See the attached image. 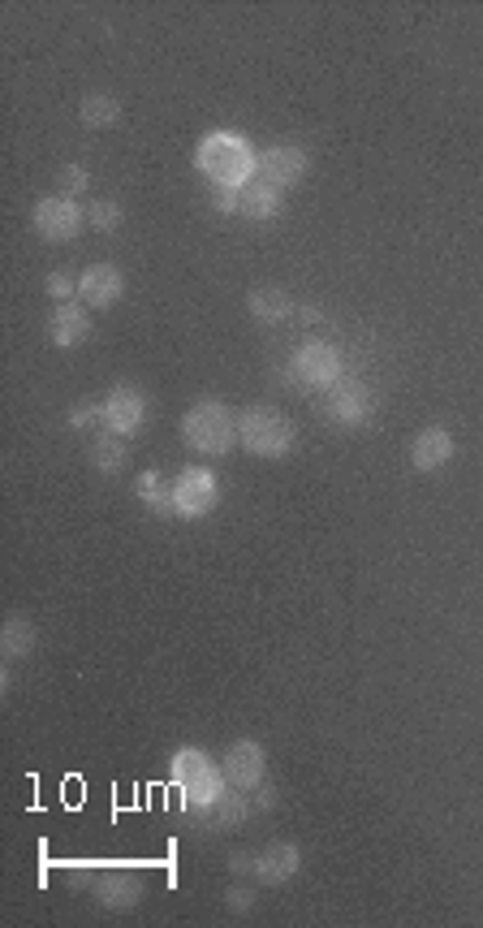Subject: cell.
Masks as SVG:
<instances>
[{"mask_svg": "<svg viewBox=\"0 0 483 928\" xmlns=\"http://www.w3.org/2000/svg\"><path fill=\"white\" fill-rule=\"evenodd\" d=\"M255 165H259V152L238 130H212L194 148V169L212 186H225V190H242V186L255 182Z\"/></svg>", "mask_w": 483, "mask_h": 928, "instance_id": "1", "label": "cell"}, {"mask_svg": "<svg viewBox=\"0 0 483 928\" xmlns=\"http://www.w3.org/2000/svg\"><path fill=\"white\" fill-rule=\"evenodd\" d=\"M181 441L186 449L194 454H207V458H220L238 445V415L216 402V397H199L186 415H181Z\"/></svg>", "mask_w": 483, "mask_h": 928, "instance_id": "2", "label": "cell"}, {"mask_svg": "<svg viewBox=\"0 0 483 928\" xmlns=\"http://www.w3.org/2000/svg\"><path fill=\"white\" fill-rule=\"evenodd\" d=\"M168 773H173L181 799H186L194 812H207V808L229 790L225 768H220L207 751H199V747H181V751L168 760Z\"/></svg>", "mask_w": 483, "mask_h": 928, "instance_id": "3", "label": "cell"}, {"mask_svg": "<svg viewBox=\"0 0 483 928\" xmlns=\"http://www.w3.org/2000/svg\"><path fill=\"white\" fill-rule=\"evenodd\" d=\"M238 441L255 458H285L294 449V419L277 406H246L238 415Z\"/></svg>", "mask_w": 483, "mask_h": 928, "instance_id": "4", "label": "cell"}, {"mask_svg": "<svg viewBox=\"0 0 483 928\" xmlns=\"http://www.w3.org/2000/svg\"><path fill=\"white\" fill-rule=\"evenodd\" d=\"M216 501H220V484H216V475H212L207 467H186V471H177V480H173V514H177V519L194 523V519L212 514Z\"/></svg>", "mask_w": 483, "mask_h": 928, "instance_id": "5", "label": "cell"}, {"mask_svg": "<svg viewBox=\"0 0 483 928\" xmlns=\"http://www.w3.org/2000/svg\"><path fill=\"white\" fill-rule=\"evenodd\" d=\"M30 225H35V233L48 238V242H74V238L82 233V225H87V207H82L78 199L48 194V199L35 203Z\"/></svg>", "mask_w": 483, "mask_h": 928, "instance_id": "6", "label": "cell"}, {"mask_svg": "<svg viewBox=\"0 0 483 928\" xmlns=\"http://www.w3.org/2000/svg\"><path fill=\"white\" fill-rule=\"evenodd\" d=\"M290 371H294V380L298 384H307V389H332V384H341V376H345V359H341V351L332 346V342H303L298 351H294V359H290Z\"/></svg>", "mask_w": 483, "mask_h": 928, "instance_id": "7", "label": "cell"}, {"mask_svg": "<svg viewBox=\"0 0 483 928\" xmlns=\"http://www.w3.org/2000/svg\"><path fill=\"white\" fill-rule=\"evenodd\" d=\"M307 165H312V156H307L303 148H294V143H277V148L259 152L255 182L272 186V190H290V186H298L303 178H307Z\"/></svg>", "mask_w": 483, "mask_h": 928, "instance_id": "8", "label": "cell"}, {"mask_svg": "<svg viewBox=\"0 0 483 928\" xmlns=\"http://www.w3.org/2000/svg\"><path fill=\"white\" fill-rule=\"evenodd\" d=\"M148 419V397L135 389V384H117L104 402H100V428L104 432H117V436H130L139 432Z\"/></svg>", "mask_w": 483, "mask_h": 928, "instance_id": "9", "label": "cell"}, {"mask_svg": "<svg viewBox=\"0 0 483 928\" xmlns=\"http://www.w3.org/2000/svg\"><path fill=\"white\" fill-rule=\"evenodd\" d=\"M220 768H225V781H229V786L255 790V786H264V777H268V755H264V747L255 739H238V742H229Z\"/></svg>", "mask_w": 483, "mask_h": 928, "instance_id": "10", "label": "cell"}, {"mask_svg": "<svg viewBox=\"0 0 483 928\" xmlns=\"http://www.w3.org/2000/svg\"><path fill=\"white\" fill-rule=\"evenodd\" d=\"M122 294H126L122 268H113V264H91V268H82V277H78V303L109 312V307L122 303Z\"/></svg>", "mask_w": 483, "mask_h": 928, "instance_id": "11", "label": "cell"}, {"mask_svg": "<svg viewBox=\"0 0 483 928\" xmlns=\"http://www.w3.org/2000/svg\"><path fill=\"white\" fill-rule=\"evenodd\" d=\"M91 338V316H87V303H56L52 316H48V342L61 346V351H74Z\"/></svg>", "mask_w": 483, "mask_h": 928, "instance_id": "12", "label": "cell"}, {"mask_svg": "<svg viewBox=\"0 0 483 928\" xmlns=\"http://www.w3.org/2000/svg\"><path fill=\"white\" fill-rule=\"evenodd\" d=\"M458 454V441H454V432L449 428H441V423H432V428H423L419 436H415V445H410V462H415V471H441L449 458Z\"/></svg>", "mask_w": 483, "mask_h": 928, "instance_id": "13", "label": "cell"}, {"mask_svg": "<svg viewBox=\"0 0 483 928\" xmlns=\"http://www.w3.org/2000/svg\"><path fill=\"white\" fill-rule=\"evenodd\" d=\"M298 868H303L298 842H272V847H264V851L255 855V877H259L264 886H285V881H294Z\"/></svg>", "mask_w": 483, "mask_h": 928, "instance_id": "14", "label": "cell"}, {"mask_svg": "<svg viewBox=\"0 0 483 928\" xmlns=\"http://www.w3.org/2000/svg\"><path fill=\"white\" fill-rule=\"evenodd\" d=\"M328 410H332V419H336V423H345V428L367 423V415H371V393H367V384H358V380H341V384H332Z\"/></svg>", "mask_w": 483, "mask_h": 928, "instance_id": "15", "label": "cell"}, {"mask_svg": "<svg viewBox=\"0 0 483 928\" xmlns=\"http://www.w3.org/2000/svg\"><path fill=\"white\" fill-rule=\"evenodd\" d=\"M96 899H100L109 912H130V907H139V899H143V881H139L135 873H104V877L96 881Z\"/></svg>", "mask_w": 483, "mask_h": 928, "instance_id": "16", "label": "cell"}, {"mask_svg": "<svg viewBox=\"0 0 483 928\" xmlns=\"http://www.w3.org/2000/svg\"><path fill=\"white\" fill-rule=\"evenodd\" d=\"M91 462H96V471H104V475H122V471L130 467V441L100 428V436L91 441Z\"/></svg>", "mask_w": 483, "mask_h": 928, "instance_id": "17", "label": "cell"}, {"mask_svg": "<svg viewBox=\"0 0 483 928\" xmlns=\"http://www.w3.org/2000/svg\"><path fill=\"white\" fill-rule=\"evenodd\" d=\"M207 812H212V816H207V825H212V829H233V825H242V821L255 812V803H251V790L229 786V790H225Z\"/></svg>", "mask_w": 483, "mask_h": 928, "instance_id": "18", "label": "cell"}, {"mask_svg": "<svg viewBox=\"0 0 483 928\" xmlns=\"http://www.w3.org/2000/svg\"><path fill=\"white\" fill-rule=\"evenodd\" d=\"M281 207H285L281 190H272L264 182L242 186V216L246 220H272V216H281Z\"/></svg>", "mask_w": 483, "mask_h": 928, "instance_id": "19", "label": "cell"}, {"mask_svg": "<svg viewBox=\"0 0 483 928\" xmlns=\"http://www.w3.org/2000/svg\"><path fill=\"white\" fill-rule=\"evenodd\" d=\"M246 312H251V320H259V325H281L294 307H290V294H285V290L264 285V290H255V294L246 298Z\"/></svg>", "mask_w": 483, "mask_h": 928, "instance_id": "20", "label": "cell"}, {"mask_svg": "<svg viewBox=\"0 0 483 928\" xmlns=\"http://www.w3.org/2000/svg\"><path fill=\"white\" fill-rule=\"evenodd\" d=\"M78 122H82L87 130H113V126L122 122V104H117L113 96H87V100L78 104Z\"/></svg>", "mask_w": 483, "mask_h": 928, "instance_id": "21", "label": "cell"}, {"mask_svg": "<svg viewBox=\"0 0 483 928\" xmlns=\"http://www.w3.org/2000/svg\"><path fill=\"white\" fill-rule=\"evenodd\" d=\"M35 626H30V618H4V626H0V652L4 657H26L30 648H35Z\"/></svg>", "mask_w": 483, "mask_h": 928, "instance_id": "22", "label": "cell"}, {"mask_svg": "<svg viewBox=\"0 0 483 928\" xmlns=\"http://www.w3.org/2000/svg\"><path fill=\"white\" fill-rule=\"evenodd\" d=\"M139 497H143V506H148V510H156V514H173V484L164 480L161 471H148V475L139 480Z\"/></svg>", "mask_w": 483, "mask_h": 928, "instance_id": "23", "label": "cell"}, {"mask_svg": "<svg viewBox=\"0 0 483 928\" xmlns=\"http://www.w3.org/2000/svg\"><path fill=\"white\" fill-rule=\"evenodd\" d=\"M122 220H126V212H122V203H117V199H96V203L87 207V225H91V229H100V233H117V229H122Z\"/></svg>", "mask_w": 483, "mask_h": 928, "instance_id": "24", "label": "cell"}, {"mask_svg": "<svg viewBox=\"0 0 483 928\" xmlns=\"http://www.w3.org/2000/svg\"><path fill=\"white\" fill-rule=\"evenodd\" d=\"M87 186H91V174H87L82 165H65V169L56 174V190H61L65 199H78Z\"/></svg>", "mask_w": 483, "mask_h": 928, "instance_id": "25", "label": "cell"}, {"mask_svg": "<svg viewBox=\"0 0 483 928\" xmlns=\"http://www.w3.org/2000/svg\"><path fill=\"white\" fill-rule=\"evenodd\" d=\"M43 290H48V298H56V303H74V294H78V281H74L69 272H48Z\"/></svg>", "mask_w": 483, "mask_h": 928, "instance_id": "26", "label": "cell"}, {"mask_svg": "<svg viewBox=\"0 0 483 928\" xmlns=\"http://www.w3.org/2000/svg\"><path fill=\"white\" fill-rule=\"evenodd\" d=\"M212 207H216L220 216H233V212H242V190H225V186H216V194H212Z\"/></svg>", "mask_w": 483, "mask_h": 928, "instance_id": "27", "label": "cell"}, {"mask_svg": "<svg viewBox=\"0 0 483 928\" xmlns=\"http://www.w3.org/2000/svg\"><path fill=\"white\" fill-rule=\"evenodd\" d=\"M69 423H74L78 432H82V428H96V423H100V402H82V406H74Z\"/></svg>", "mask_w": 483, "mask_h": 928, "instance_id": "28", "label": "cell"}, {"mask_svg": "<svg viewBox=\"0 0 483 928\" xmlns=\"http://www.w3.org/2000/svg\"><path fill=\"white\" fill-rule=\"evenodd\" d=\"M251 794H255V799H251V803H255V812H272V808H277V790H272L268 781H264V786H255Z\"/></svg>", "mask_w": 483, "mask_h": 928, "instance_id": "29", "label": "cell"}, {"mask_svg": "<svg viewBox=\"0 0 483 928\" xmlns=\"http://www.w3.org/2000/svg\"><path fill=\"white\" fill-rule=\"evenodd\" d=\"M251 907H255V894H251V890H242V886H233V890H229V912H238V916H242V912H251Z\"/></svg>", "mask_w": 483, "mask_h": 928, "instance_id": "30", "label": "cell"}, {"mask_svg": "<svg viewBox=\"0 0 483 928\" xmlns=\"http://www.w3.org/2000/svg\"><path fill=\"white\" fill-rule=\"evenodd\" d=\"M229 868L242 877V873H255V860H251V855H242V851H233V855H229Z\"/></svg>", "mask_w": 483, "mask_h": 928, "instance_id": "31", "label": "cell"}]
</instances>
